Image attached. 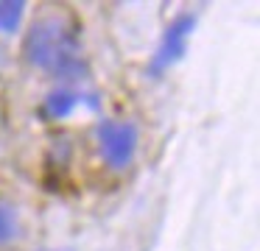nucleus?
<instances>
[{
  "label": "nucleus",
  "instance_id": "5",
  "mask_svg": "<svg viewBox=\"0 0 260 251\" xmlns=\"http://www.w3.org/2000/svg\"><path fill=\"white\" fill-rule=\"evenodd\" d=\"M76 103H79V95H73L70 89H56V92L48 95L45 112H48V115H53V117H64V115L73 112Z\"/></svg>",
  "mask_w": 260,
  "mask_h": 251
},
{
  "label": "nucleus",
  "instance_id": "2",
  "mask_svg": "<svg viewBox=\"0 0 260 251\" xmlns=\"http://www.w3.org/2000/svg\"><path fill=\"white\" fill-rule=\"evenodd\" d=\"M95 134H98V145H101V154L109 167L123 170L126 165H132L135 151H137V128L132 123L104 120Z\"/></svg>",
  "mask_w": 260,
  "mask_h": 251
},
{
  "label": "nucleus",
  "instance_id": "6",
  "mask_svg": "<svg viewBox=\"0 0 260 251\" xmlns=\"http://www.w3.org/2000/svg\"><path fill=\"white\" fill-rule=\"evenodd\" d=\"M14 232H17V212L6 201H0V245L9 243L14 237Z\"/></svg>",
  "mask_w": 260,
  "mask_h": 251
},
{
  "label": "nucleus",
  "instance_id": "1",
  "mask_svg": "<svg viewBox=\"0 0 260 251\" xmlns=\"http://www.w3.org/2000/svg\"><path fill=\"white\" fill-rule=\"evenodd\" d=\"M25 59L37 70L59 78H76L84 73L79 33L64 17H45L31 25L25 37Z\"/></svg>",
  "mask_w": 260,
  "mask_h": 251
},
{
  "label": "nucleus",
  "instance_id": "4",
  "mask_svg": "<svg viewBox=\"0 0 260 251\" xmlns=\"http://www.w3.org/2000/svg\"><path fill=\"white\" fill-rule=\"evenodd\" d=\"M23 11H25V3H20V0H0V31L3 33L17 31Z\"/></svg>",
  "mask_w": 260,
  "mask_h": 251
},
{
  "label": "nucleus",
  "instance_id": "3",
  "mask_svg": "<svg viewBox=\"0 0 260 251\" xmlns=\"http://www.w3.org/2000/svg\"><path fill=\"white\" fill-rule=\"evenodd\" d=\"M196 31V17L193 14H179L168 28H165V37L159 42L157 53H154V61H151V70L154 73H162L165 67H171L174 61L182 59L187 48V37Z\"/></svg>",
  "mask_w": 260,
  "mask_h": 251
}]
</instances>
